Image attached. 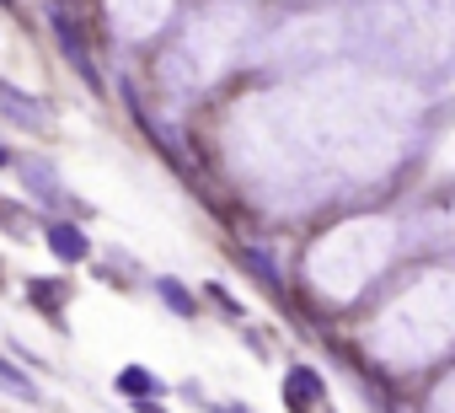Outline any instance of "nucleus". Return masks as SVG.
<instances>
[{"mask_svg": "<svg viewBox=\"0 0 455 413\" xmlns=\"http://www.w3.org/2000/svg\"><path fill=\"white\" fill-rule=\"evenodd\" d=\"M279 397H284V413H327V381L311 365H290Z\"/></svg>", "mask_w": 455, "mask_h": 413, "instance_id": "1", "label": "nucleus"}, {"mask_svg": "<svg viewBox=\"0 0 455 413\" xmlns=\"http://www.w3.org/2000/svg\"><path fill=\"white\" fill-rule=\"evenodd\" d=\"M17 177H22V188L38 198V204H70V193H65V177H60V166L49 161V156H17Z\"/></svg>", "mask_w": 455, "mask_h": 413, "instance_id": "2", "label": "nucleus"}, {"mask_svg": "<svg viewBox=\"0 0 455 413\" xmlns=\"http://www.w3.org/2000/svg\"><path fill=\"white\" fill-rule=\"evenodd\" d=\"M0 118H12V124H22V129H33V134H49V129H54L49 102L33 97V92H22V86H12V81H0Z\"/></svg>", "mask_w": 455, "mask_h": 413, "instance_id": "3", "label": "nucleus"}, {"mask_svg": "<svg viewBox=\"0 0 455 413\" xmlns=\"http://www.w3.org/2000/svg\"><path fill=\"white\" fill-rule=\"evenodd\" d=\"M44 247H49L60 263H86V258H92V237H86V226L70 221V215H60V221L44 226Z\"/></svg>", "mask_w": 455, "mask_h": 413, "instance_id": "4", "label": "nucleus"}, {"mask_svg": "<svg viewBox=\"0 0 455 413\" xmlns=\"http://www.w3.org/2000/svg\"><path fill=\"white\" fill-rule=\"evenodd\" d=\"M54 38H60V54L76 65V76L92 86V92H102V76H97V65H92V49H86V38H81V28L65 17V12H54Z\"/></svg>", "mask_w": 455, "mask_h": 413, "instance_id": "5", "label": "nucleus"}, {"mask_svg": "<svg viewBox=\"0 0 455 413\" xmlns=\"http://www.w3.org/2000/svg\"><path fill=\"white\" fill-rule=\"evenodd\" d=\"M28 306H33L44 322L65 328L60 317H65V306H70V279H54V274H28Z\"/></svg>", "mask_w": 455, "mask_h": 413, "instance_id": "6", "label": "nucleus"}, {"mask_svg": "<svg viewBox=\"0 0 455 413\" xmlns=\"http://www.w3.org/2000/svg\"><path fill=\"white\" fill-rule=\"evenodd\" d=\"M113 392H118V397H129V402H161L166 381H161L150 365H124V370L113 376Z\"/></svg>", "mask_w": 455, "mask_h": 413, "instance_id": "7", "label": "nucleus"}, {"mask_svg": "<svg viewBox=\"0 0 455 413\" xmlns=\"http://www.w3.org/2000/svg\"><path fill=\"white\" fill-rule=\"evenodd\" d=\"M0 392H12L17 402H28V408H38L44 402V392H38V381L28 376V365H17L12 354H0Z\"/></svg>", "mask_w": 455, "mask_h": 413, "instance_id": "8", "label": "nucleus"}, {"mask_svg": "<svg viewBox=\"0 0 455 413\" xmlns=\"http://www.w3.org/2000/svg\"><path fill=\"white\" fill-rule=\"evenodd\" d=\"M156 296H161V301H166L177 317H198V301H193V296H188V290H182L172 274H161V279H156Z\"/></svg>", "mask_w": 455, "mask_h": 413, "instance_id": "9", "label": "nucleus"}, {"mask_svg": "<svg viewBox=\"0 0 455 413\" xmlns=\"http://www.w3.org/2000/svg\"><path fill=\"white\" fill-rule=\"evenodd\" d=\"M0 226H6L17 242H28V226H33V210H22V204L17 198H6V204H0Z\"/></svg>", "mask_w": 455, "mask_h": 413, "instance_id": "10", "label": "nucleus"}, {"mask_svg": "<svg viewBox=\"0 0 455 413\" xmlns=\"http://www.w3.org/2000/svg\"><path fill=\"white\" fill-rule=\"evenodd\" d=\"M0 172H17V156H12V145H0Z\"/></svg>", "mask_w": 455, "mask_h": 413, "instance_id": "11", "label": "nucleus"}, {"mask_svg": "<svg viewBox=\"0 0 455 413\" xmlns=\"http://www.w3.org/2000/svg\"><path fill=\"white\" fill-rule=\"evenodd\" d=\"M209 413H247L242 402H220V408H209Z\"/></svg>", "mask_w": 455, "mask_h": 413, "instance_id": "12", "label": "nucleus"}, {"mask_svg": "<svg viewBox=\"0 0 455 413\" xmlns=\"http://www.w3.org/2000/svg\"><path fill=\"white\" fill-rule=\"evenodd\" d=\"M129 408H134V413H161L156 402H129Z\"/></svg>", "mask_w": 455, "mask_h": 413, "instance_id": "13", "label": "nucleus"}, {"mask_svg": "<svg viewBox=\"0 0 455 413\" xmlns=\"http://www.w3.org/2000/svg\"><path fill=\"white\" fill-rule=\"evenodd\" d=\"M0 285H6V269H0Z\"/></svg>", "mask_w": 455, "mask_h": 413, "instance_id": "14", "label": "nucleus"}]
</instances>
